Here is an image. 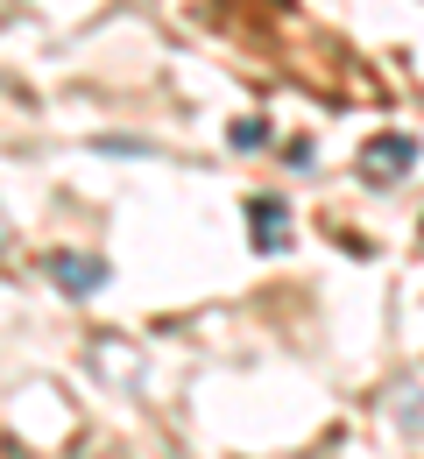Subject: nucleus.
Masks as SVG:
<instances>
[{"label":"nucleus","instance_id":"nucleus-3","mask_svg":"<svg viewBox=\"0 0 424 459\" xmlns=\"http://www.w3.org/2000/svg\"><path fill=\"white\" fill-rule=\"evenodd\" d=\"M255 220H262V247H276V220H283V212H276V205L262 198V205H255Z\"/></svg>","mask_w":424,"mask_h":459},{"label":"nucleus","instance_id":"nucleus-4","mask_svg":"<svg viewBox=\"0 0 424 459\" xmlns=\"http://www.w3.org/2000/svg\"><path fill=\"white\" fill-rule=\"evenodd\" d=\"M0 247H7V220H0Z\"/></svg>","mask_w":424,"mask_h":459},{"label":"nucleus","instance_id":"nucleus-1","mask_svg":"<svg viewBox=\"0 0 424 459\" xmlns=\"http://www.w3.org/2000/svg\"><path fill=\"white\" fill-rule=\"evenodd\" d=\"M50 276H57V283L71 290V297H92V290H100V276H107V269H100L92 255H50Z\"/></svg>","mask_w":424,"mask_h":459},{"label":"nucleus","instance_id":"nucleus-2","mask_svg":"<svg viewBox=\"0 0 424 459\" xmlns=\"http://www.w3.org/2000/svg\"><path fill=\"white\" fill-rule=\"evenodd\" d=\"M361 163H368V177H403L411 163H418V142H411V134H396V142H375Z\"/></svg>","mask_w":424,"mask_h":459}]
</instances>
